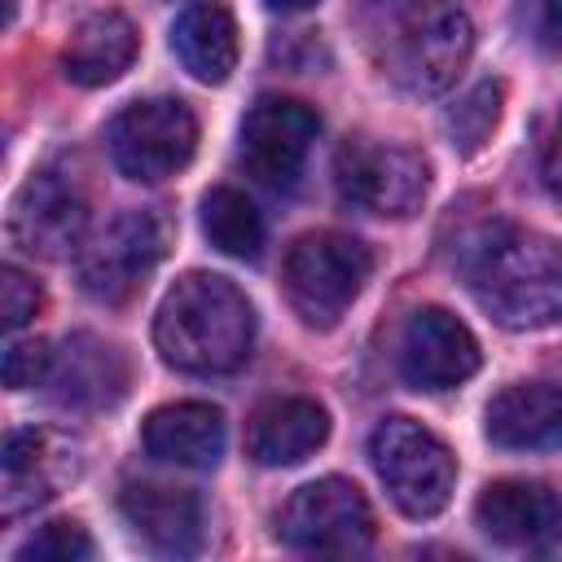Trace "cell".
Returning a JSON list of instances; mask_svg holds the SVG:
<instances>
[{
  "label": "cell",
  "mask_w": 562,
  "mask_h": 562,
  "mask_svg": "<svg viewBox=\"0 0 562 562\" xmlns=\"http://www.w3.org/2000/svg\"><path fill=\"white\" fill-rule=\"evenodd\" d=\"M154 342L180 373H237L255 347V307L220 272H184L154 316Z\"/></svg>",
  "instance_id": "obj_1"
},
{
  "label": "cell",
  "mask_w": 562,
  "mask_h": 562,
  "mask_svg": "<svg viewBox=\"0 0 562 562\" xmlns=\"http://www.w3.org/2000/svg\"><path fill=\"white\" fill-rule=\"evenodd\" d=\"M474 303L505 329H544L562 321V241L496 224L465 263Z\"/></svg>",
  "instance_id": "obj_2"
},
{
  "label": "cell",
  "mask_w": 562,
  "mask_h": 562,
  "mask_svg": "<svg viewBox=\"0 0 562 562\" xmlns=\"http://www.w3.org/2000/svg\"><path fill=\"white\" fill-rule=\"evenodd\" d=\"M369 272H373V255L360 237L338 228H316L285 250L281 285L290 307L303 316V325L329 329L356 303Z\"/></svg>",
  "instance_id": "obj_3"
},
{
  "label": "cell",
  "mask_w": 562,
  "mask_h": 562,
  "mask_svg": "<svg viewBox=\"0 0 562 562\" xmlns=\"http://www.w3.org/2000/svg\"><path fill=\"white\" fill-rule=\"evenodd\" d=\"M369 457L391 492V501L408 518H435L457 487V457L448 443L413 417H382L369 435Z\"/></svg>",
  "instance_id": "obj_4"
},
{
  "label": "cell",
  "mask_w": 562,
  "mask_h": 562,
  "mask_svg": "<svg viewBox=\"0 0 562 562\" xmlns=\"http://www.w3.org/2000/svg\"><path fill=\"white\" fill-rule=\"evenodd\" d=\"M474 53V22L448 0H422L404 13L391 44V75L413 97H439Z\"/></svg>",
  "instance_id": "obj_5"
},
{
  "label": "cell",
  "mask_w": 562,
  "mask_h": 562,
  "mask_svg": "<svg viewBox=\"0 0 562 562\" xmlns=\"http://www.w3.org/2000/svg\"><path fill=\"white\" fill-rule=\"evenodd\" d=\"M334 184H338L342 202H351L369 215L404 220V215L422 211V202L430 193V162L408 145L351 136L334 154Z\"/></svg>",
  "instance_id": "obj_6"
},
{
  "label": "cell",
  "mask_w": 562,
  "mask_h": 562,
  "mask_svg": "<svg viewBox=\"0 0 562 562\" xmlns=\"http://www.w3.org/2000/svg\"><path fill=\"white\" fill-rule=\"evenodd\" d=\"M198 149V119L176 97L132 101L110 123V158L127 180L158 184L189 167Z\"/></svg>",
  "instance_id": "obj_7"
},
{
  "label": "cell",
  "mask_w": 562,
  "mask_h": 562,
  "mask_svg": "<svg viewBox=\"0 0 562 562\" xmlns=\"http://www.w3.org/2000/svg\"><path fill=\"white\" fill-rule=\"evenodd\" d=\"M162 255H167V220L158 211H123L92 241L79 246L75 272L88 299L127 303L132 294L145 290Z\"/></svg>",
  "instance_id": "obj_8"
},
{
  "label": "cell",
  "mask_w": 562,
  "mask_h": 562,
  "mask_svg": "<svg viewBox=\"0 0 562 562\" xmlns=\"http://www.w3.org/2000/svg\"><path fill=\"white\" fill-rule=\"evenodd\" d=\"M321 136V114L299 97H259L241 119L237 158L272 193H290Z\"/></svg>",
  "instance_id": "obj_9"
},
{
  "label": "cell",
  "mask_w": 562,
  "mask_h": 562,
  "mask_svg": "<svg viewBox=\"0 0 562 562\" xmlns=\"http://www.w3.org/2000/svg\"><path fill=\"white\" fill-rule=\"evenodd\" d=\"M277 536L299 553H364L373 544V509L351 479L303 483L277 518Z\"/></svg>",
  "instance_id": "obj_10"
},
{
  "label": "cell",
  "mask_w": 562,
  "mask_h": 562,
  "mask_svg": "<svg viewBox=\"0 0 562 562\" xmlns=\"http://www.w3.org/2000/svg\"><path fill=\"white\" fill-rule=\"evenodd\" d=\"M88 233V193L75 171L44 167L35 171L9 211V241L35 259H66L83 246Z\"/></svg>",
  "instance_id": "obj_11"
},
{
  "label": "cell",
  "mask_w": 562,
  "mask_h": 562,
  "mask_svg": "<svg viewBox=\"0 0 562 562\" xmlns=\"http://www.w3.org/2000/svg\"><path fill=\"white\" fill-rule=\"evenodd\" d=\"M400 373L422 391H448L474 378L479 338L448 307H417L400 329Z\"/></svg>",
  "instance_id": "obj_12"
},
{
  "label": "cell",
  "mask_w": 562,
  "mask_h": 562,
  "mask_svg": "<svg viewBox=\"0 0 562 562\" xmlns=\"http://www.w3.org/2000/svg\"><path fill=\"white\" fill-rule=\"evenodd\" d=\"M75 474H79V448L66 435L44 426L13 430L4 439V487H0L4 518H18L22 509L44 505Z\"/></svg>",
  "instance_id": "obj_13"
},
{
  "label": "cell",
  "mask_w": 562,
  "mask_h": 562,
  "mask_svg": "<svg viewBox=\"0 0 562 562\" xmlns=\"http://www.w3.org/2000/svg\"><path fill=\"white\" fill-rule=\"evenodd\" d=\"M474 522L496 544L540 549L553 531H562V496L531 479H501L479 492Z\"/></svg>",
  "instance_id": "obj_14"
},
{
  "label": "cell",
  "mask_w": 562,
  "mask_h": 562,
  "mask_svg": "<svg viewBox=\"0 0 562 562\" xmlns=\"http://www.w3.org/2000/svg\"><path fill=\"white\" fill-rule=\"evenodd\" d=\"M53 400L70 408H110L127 391V360L114 342L97 334H70L53 356L48 373Z\"/></svg>",
  "instance_id": "obj_15"
},
{
  "label": "cell",
  "mask_w": 562,
  "mask_h": 562,
  "mask_svg": "<svg viewBox=\"0 0 562 562\" xmlns=\"http://www.w3.org/2000/svg\"><path fill=\"white\" fill-rule=\"evenodd\" d=\"M329 439V413L307 395L263 400L246 422V452L259 465H299Z\"/></svg>",
  "instance_id": "obj_16"
},
{
  "label": "cell",
  "mask_w": 562,
  "mask_h": 562,
  "mask_svg": "<svg viewBox=\"0 0 562 562\" xmlns=\"http://www.w3.org/2000/svg\"><path fill=\"white\" fill-rule=\"evenodd\" d=\"M123 518L132 531L171 558H189L202 544V501L189 487H167V483H127L123 496Z\"/></svg>",
  "instance_id": "obj_17"
},
{
  "label": "cell",
  "mask_w": 562,
  "mask_h": 562,
  "mask_svg": "<svg viewBox=\"0 0 562 562\" xmlns=\"http://www.w3.org/2000/svg\"><path fill=\"white\" fill-rule=\"evenodd\" d=\"M224 413L202 400H180L162 404L145 417L140 443L154 461L167 465H189V470H211L224 452Z\"/></svg>",
  "instance_id": "obj_18"
},
{
  "label": "cell",
  "mask_w": 562,
  "mask_h": 562,
  "mask_svg": "<svg viewBox=\"0 0 562 562\" xmlns=\"http://www.w3.org/2000/svg\"><path fill=\"white\" fill-rule=\"evenodd\" d=\"M487 439L509 452L562 448V386L514 382L487 404Z\"/></svg>",
  "instance_id": "obj_19"
},
{
  "label": "cell",
  "mask_w": 562,
  "mask_h": 562,
  "mask_svg": "<svg viewBox=\"0 0 562 562\" xmlns=\"http://www.w3.org/2000/svg\"><path fill=\"white\" fill-rule=\"evenodd\" d=\"M136 57V26L119 13V9H101V13H88L66 48H61V75L79 88H101V83H114Z\"/></svg>",
  "instance_id": "obj_20"
},
{
  "label": "cell",
  "mask_w": 562,
  "mask_h": 562,
  "mask_svg": "<svg viewBox=\"0 0 562 562\" xmlns=\"http://www.w3.org/2000/svg\"><path fill=\"white\" fill-rule=\"evenodd\" d=\"M180 66L202 83H224L237 66V22L220 0H193L171 22Z\"/></svg>",
  "instance_id": "obj_21"
},
{
  "label": "cell",
  "mask_w": 562,
  "mask_h": 562,
  "mask_svg": "<svg viewBox=\"0 0 562 562\" xmlns=\"http://www.w3.org/2000/svg\"><path fill=\"white\" fill-rule=\"evenodd\" d=\"M202 233L228 259H259L263 255V237H268L259 206L241 189H228V184H220V189H211L202 198Z\"/></svg>",
  "instance_id": "obj_22"
},
{
  "label": "cell",
  "mask_w": 562,
  "mask_h": 562,
  "mask_svg": "<svg viewBox=\"0 0 562 562\" xmlns=\"http://www.w3.org/2000/svg\"><path fill=\"white\" fill-rule=\"evenodd\" d=\"M83 558H92V536L75 518L44 522L18 544V562H83Z\"/></svg>",
  "instance_id": "obj_23"
},
{
  "label": "cell",
  "mask_w": 562,
  "mask_h": 562,
  "mask_svg": "<svg viewBox=\"0 0 562 562\" xmlns=\"http://www.w3.org/2000/svg\"><path fill=\"white\" fill-rule=\"evenodd\" d=\"M496 119H501V83H479V88L448 114L452 145H457L461 154H474V149L492 136Z\"/></svg>",
  "instance_id": "obj_24"
},
{
  "label": "cell",
  "mask_w": 562,
  "mask_h": 562,
  "mask_svg": "<svg viewBox=\"0 0 562 562\" xmlns=\"http://www.w3.org/2000/svg\"><path fill=\"white\" fill-rule=\"evenodd\" d=\"M53 347L44 338H13L4 347V386L26 391V386H44L53 373Z\"/></svg>",
  "instance_id": "obj_25"
},
{
  "label": "cell",
  "mask_w": 562,
  "mask_h": 562,
  "mask_svg": "<svg viewBox=\"0 0 562 562\" xmlns=\"http://www.w3.org/2000/svg\"><path fill=\"white\" fill-rule=\"evenodd\" d=\"M40 303H44L40 285H35L22 268L4 263V268H0V316H4V329H9V334L22 329V325L40 312Z\"/></svg>",
  "instance_id": "obj_26"
},
{
  "label": "cell",
  "mask_w": 562,
  "mask_h": 562,
  "mask_svg": "<svg viewBox=\"0 0 562 562\" xmlns=\"http://www.w3.org/2000/svg\"><path fill=\"white\" fill-rule=\"evenodd\" d=\"M536 31L544 44L562 48V0H536Z\"/></svg>",
  "instance_id": "obj_27"
},
{
  "label": "cell",
  "mask_w": 562,
  "mask_h": 562,
  "mask_svg": "<svg viewBox=\"0 0 562 562\" xmlns=\"http://www.w3.org/2000/svg\"><path fill=\"white\" fill-rule=\"evenodd\" d=\"M544 180H549V189L562 198V119H558V127H553V136H549V145H544Z\"/></svg>",
  "instance_id": "obj_28"
},
{
  "label": "cell",
  "mask_w": 562,
  "mask_h": 562,
  "mask_svg": "<svg viewBox=\"0 0 562 562\" xmlns=\"http://www.w3.org/2000/svg\"><path fill=\"white\" fill-rule=\"evenodd\" d=\"M272 9H281V13H303V9H312L316 0H268Z\"/></svg>",
  "instance_id": "obj_29"
},
{
  "label": "cell",
  "mask_w": 562,
  "mask_h": 562,
  "mask_svg": "<svg viewBox=\"0 0 562 562\" xmlns=\"http://www.w3.org/2000/svg\"><path fill=\"white\" fill-rule=\"evenodd\" d=\"M540 553H544V558H562V540H558V544H540Z\"/></svg>",
  "instance_id": "obj_30"
}]
</instances>
